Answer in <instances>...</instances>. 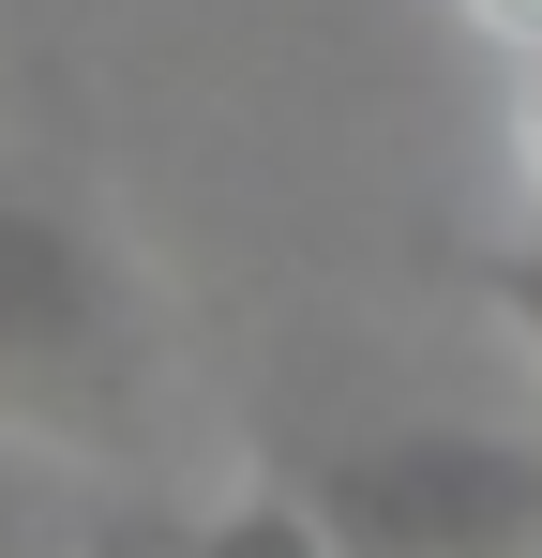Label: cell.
Wrapping results in <instances>:
<instances>
[{
	"label": "cell",
	"instance_id": "6da1fadb",
	"mask_svg": "<svg viewBox=\"0 0 542 558\" xmlns=\"http://www.w3.org/2000/svg\"><path fill=\"white\" fill-rule=\"evenodd\" d=\"M0 423L61 438V453H136L151 438V302L30 182H0Z\"/></svg>",
	"mask_w": 542,
	"mask_h": 558
},
{
	"label": "cell",
	"instance_id": "7a4b0ae2",
	"mask_svg": "<svg viewBox=\"0 0 542 558\" xmlns=\"http://www.w3.org/2000/svg\"><path fill=\"white\" fill-rule=\"evenodd\" d=\"M347 558H542V453L528 438H377L317 468Z\"/></svg>",
	"mask_w": 542,
	"mask_h": 558
},
{
	"label": "cell",
	"instance_id": "3957f363",
	"mask_svg": "<svg viewBox=\"0 0 542 558\" xmlns=\"http://www.w3.org/2000/svg\"><path fill=\"white\" fill-rule=\"evenodd\" d=\"M167 558H347L332 544V513L317 498H226V513H196V529H167Z\"/></svg>",
	"mask_w": 542,
	"mask_h": 558
},
{
	"label": "cell",
	"instance_id": "277c9868",
	"mask_svg": "<svg viewBox=\"0 0 542 558\" xmlns=\"http://www.w3.org/2000/svg\"><path fill=\"white\" fill-rule=\"evenodd\" d=\"M452 287H467V302H482V317L542 363V196H528V227H513V242H467V257H452Z\"/></svg>",
	"mask_w": 542,
	"mask_h": 558
},
{
	"label": "cell",
	"instance_id": "5b68a950",
	"mask_svg": "<svg viewBox=\"0 0 542 558\" xmlns=\"http://www.w3.org/2000/svg\"><path fill=\"white\" fill-rule=\"evenodd\" d=\"M513 151H528V196H542V46L513 61Z\"/></svg>",
	"mask_w": 542,
	"mask_h": 558
},
{
	"label": "cell",
	"instance_id": "8992f818",
	"mask_svg": "<svg viewBox=\"0 0 542 558\" xmlns=\"http://www.w3.org/2000/svg\"><path fill=\"white\" fill-rule=\"evenodd\" d=\"M467 15H482V46H513V61L542 46V0H467Z\"/></svg>",
	"mask_w": 542,
	"mask_h": 558
},
{
	"label": "cell",
	"instance_id": "52a82bcc",
	"mask_svg": "<svg viewBox=\"0 0 542 558\" xmlns=\"http://www.w3.org/2000/svg\"><path fill=\"white\" fill-rule=\"evenodd\" d=\"M76 558H167V529H136V513H121V529H90Z\"/></svg>",
	"mask_w": 542,
	"mask_h": 558
}]
</instances>
